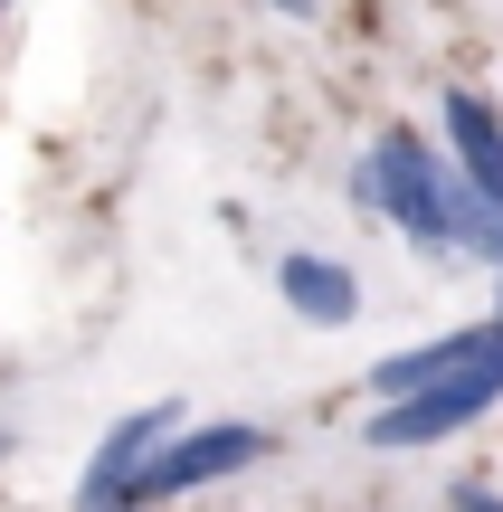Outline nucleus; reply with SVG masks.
<instances>
[{"label":"nucleus","instance_id":"obj_6","mask_svg":"<svg viewBox=\"0 0 503 512\" xmlns=\"http://www.w3.org/2000/svg\"><path fill=\"white\" fill-rule=\"evenodd\" d=\"M276 294L304 313V323H323V332L361 313V275L333 266V256H285V266H276Z\"/></svg>","mask_w":503,"mask_h":512},{"label":"nucleus","instance_id":"obj_7","mask_svg":"<svg viewBox=\"0 0 503 512\" xmlns=\"http://www.w3.org/2000/svg\"><path fill=\"white\" fill-rule=\"evenodd\" d=\"M456 512H503V494H485V484H456Z\"/></svg>","mask_w":503,"mask_h":512},{"label":"nucleus","instance_id":"obj_8","mask_svg":"<svg viewBox=\"0 0 503 512\" xmlns=\"http://www.w3.org/2000/svg\"><path fill=\"white\" fill-rule=\"evenodd\" d=\"M276 10H285V19H314V0H276Z\"/></svg>","mask_w":503,"mask_h":512},{"label":"nucleus","instance_id":"obj_4","mask_svg":"<svg viewBox=\"0 0 503 512\" xmlns=\"http://www.w3.org/2000/svg\"><path fill=\"white\" fill-rule=\"evenodd\" d=\"M494 399H503V361L466 370V380H437V389H418V399H399V408H371V446H380V456L437 446V437H456V427H475Z\"/></svg>","mask_w":503,"mask_h":512},{"label":"nucleus","instance_id":"obj_5","mask_svg":"<svg viewBox=\"0 0 503 512\" xmlns=\"http://www.w3.org/2000/svg\"><path fill=\"white\" fill-rule=\"evenodd\" d=\"M447 143H456V171L485 190V209L503 219V124H494L485 95H466V86L447 95Z\"/></svg>","mask_w":503,"mask_h":512},{"label":"nucleus","instance_id":"obj_3","mask_svg":"<svg viewBox=\"0 0 503 512\" xmlns=\"http://www.w3.org/2000/svg\"><path fill=\"white\" fill-rule=\"evenodd\" d=\"M266 446H276V437H266V427H247V418L190 427V437H171L162 456H152V475L133 484V512H143V503H171V494H200V484H219V475H247Z\"/></svg>","mask_w":503,"mask_h":512},{"label":"nucleus","instance_id":"obj_2","mask_svg":"<svg viewBox=\"0 0 503 512\" xmlns=\"http://www.w3.org/2000/svg\"><path fill=\"white\" fill-rule=\"evenodd\" d=\"M181 437V408L171 399H152V408H133V418H114L105 427V446H95V465L76 475V512H133V484L152 475V456Z\"/></svg>","mask_w":503,"mask_h":512},{"label":"nucleus","instance_id":"obj_1","mask_svg":"<svg viewBox=\"0 0 503 512\" xmlns=\"http://www.w3.org/2000/svg\"><path fill=\"white\" fill-rule=\"evenodd\" d=\"M352 190L371 209H390V228L418 238L428 256H466V200H485V190H475L466 171H447L418 133H380L371 162L352 171Z\"/></svg>","mask_w":503,"mask_h":512}]
</instances>
